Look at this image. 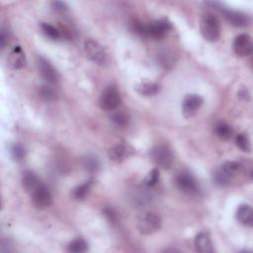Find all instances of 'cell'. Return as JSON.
Returning <instances> with one entry per match:
<instances>
[{"instance_id":"18","label":"cell","mask_w":253,"mask_h":253,"mask_svg":"<svg viewBox=\"0 0 253 253\" xmlns=\"http://www.w3.org/2000/svg\"><path fill=\"white\" fill-rule=\"evenodd\" d=\"M238 221L244 225H251L253 222V211L249 205H241L236 211Z\"/></svg>"},{"instance_id":"16","label":"cell","mask_w":253,"mask_h":253,"mask_svg":"<svg viewBox=\"0 0 253 253\" xmlns=\"http://www.w3.org/2000/svg\"><path fill=\"white\" fill-rule=\"evenodd\" d=\"M195 249L201 253H210L212 252V242L210 234L208 232L202 231L198 233L194 240Z\"/></svg>"},{"instance_id":"22","label":"cell","mask_w":253,"mask_h":253,"mask_svg":"<svg viewBox=\"0 0 253 253\" xmlns=\"http://www.w3.org/2000/svg\"><path fill=\"white\" fill-rule=\"evenodd\" d=\"M214 131H215L216 135L221 139H229L232 136V133H233L232 127L224 122L217 123L215 125Z\"/></svg>"},{"instance_id":"30","label":"cell","mask_w":253,"mask_h":253,"mask_svg":"<svg viewBox=\"0 0 253 253\" xmlns=\"http://www.w3.org/2000/svg\"><path fill=\"white\" fill-rule=\"evenodd\" d=\"M51 7L56 12H64L67 10V6L62 1H54L51 3Z\"/></svg>"},{"instance_id":"9","label":"cell","mask_w":253,"mask_h":253,"mask_svg":"<svg viewBox=\"0 0 253 253\" xmlns=\"http://www.w3.org/2000/svg\"><path fill=\"white\" fill-rule=\"evenodd\" d=\"M214 8H218L219 11L222 13L223 17L233 26L235 27H246L250 23V18L247 14L236 11V10H231V9H225L222 8L221 6H216L215 3H211Z\"/></svg>"},{"instance_id":"1","label":"cell","mask_w":253,"mask_h":253,"mask_svg":"<svg viewBox=\"0 0 253 253\" xmlns=\"http://www.w3.org/2000/svg\"><path fill=\"white\" fill-rule=\"evenodd\" d=\"M240 174L250 176L251 164L247 165V162L226 161L214 172L213 181L218 186H227L233 178Z\"/></svg>"},{"instance_id":"15","label":"cell","mask_w":253,"mask_h":253,"mask_svg":"<svg viewBox=\"0 0 253 253\" xmlns=\"http://www.w3.org/2000/svg\"><path fill=\"white\" fill-rule=\"evenodd\" d=\"M8 65L12 69H21L26 65V55L20 45H15L8 53Z\"/></svg>"},{"instance_id":"7","label":"cell","mask_w":253,"mask_h":253,"mask_svg":"<svg viewBox=\"0 0 253 253\" xmlns=\"http://www.w3.org/2000/svg\"><path fill=\"white\" fill-rule=\"evenodd\" d=\"M102 109L107 111L116 110L121 104V96L115 86L107 87L101 94L99 100Z\"/></svg>"},{"instance_id":"2","label":"cell","mask_w":253,"mask_h":253,"mask_svg":"<svg viewBox=\"0 0 253 253\" xmlns=\"http://www.w3.org/2000/svg\"><path fill=\"white\" fill-rule=\"evenodd\" d=\"M200 30L203 38L209 42H215L220 36V24L215 15L206 13L200 21Z\"/></svg>"},{"instance_id":"21","label":"cell","mask_w":253,"mask_h":253,"mask_svg":"<svg viewBox=\"0 0 253 253\" xmlns=\"http://www.w3.org/2000/svg\"><path fill=\"white\" fill-rule=\"evenodd\" d=\"M87 249H88L87 242L81 237L75 238L67 244V251L71 253H83L87 251Z\"/></svg>"},{"instance_id":"20","label":"cell","mask_w":253,"mask_h":253,"mask_svg":"<svg viewBox=\"0 0 253 253\" xmlns=\"http://www.w3.org/2000/svg\"><path fill=\"white\" fill-rule=\"evenodd\" d=\"M92 185H93L92 180H88V181H85L84 183L76 186L72 191L73 198L75 200H78V201L84 200L89 195V193L91 191V188H92Z\"/></svg>"},{"instance_id":"10","label":"cell","mask_w":253,"mask_h":253,"mask_svg":"<svg viewBox=\"0 0 253 253\" xmlns=\"http://www.w3.org/2000/svg\"><path fill=\"white\" fill-rule=\"evenodd\" d=\"M32 203L33 205L40 210H43L48 208L52 203V197L50 195V192L48 189L42 185L40 184L32 193Z\"/></svg>"},{"instance_id":"26","label":"cell","mask_w":253,"mask_h":253,"mask_svg":"<svg viewBox=\"0 0 253 253\" xmlns=\"http://www.w3.org/2000/svg\"><path fill=\"white\" fill-rule=\"evenodd\" d=\"M112 120L116 125L124 126L127 125L129 118L126 112H124L123 110H119L112 115Z\"/></svg>"},{"instance_id":"12","label":"cell","mask_w":253,"mask_h":253,"mask_svg":"<svg viewBox=\"0 0 253 253\" xmlns=\"http://www.w3.org/2000/svg\"><path fill=\"white\" fill-rule=\"evenodd\" d=\"M203 104V98L198 94H188L182 102V112L186 118H191L199 111Z\"/></svg>"},{"instance_id":"28","label":"cell","mask_w":253,"mask_h":253,"mask_svg":"<svg viewBox=\"0 0 253 253\" xmlns=\"http://www.w3.org/2000/svg\"><path fill=\"white\" fill-rule=\"evenodd\" d=\"M10 153L13 159L22 160L25 156V148L20 143H14L10 148Z\"/></svg>"},{"instance_id":"6","label":"cell","mask_w":253,"mask_h":253,"mask_svg":"<svg viewBox=\"0 0 253 253\" xmlns=\"http://www.w3.org/2000/svg\"><path fill=\"white\" fill-rule=\"evenodd\" d=\"M151 159L153 162L162 169H168L173 163V154L170 148L164 144L155 145L151 149Z\"/></svg>"},{"instance_id":"19","label":"cell","mask_w":253,"mask_h":253,"mask_svg":"<svg viewBox=\"0 0 253 253\" xmlns=\"http://www.w3.org/2000/svg\"><path fill=\"white\" fill-rule=\"evenodd\" d=\"M23 187L27 192L32 193L41 183L37 175L32 171H25L22 176Z\"/></svg>"},{"instance_id":"27","label":"cell","mask_w":253,"mask_h":253,"mask_svg":"<svg viewBox=\"0 0 253 253\" xmlns=\"http://www.w3.org/2000/svg\"><path fill=\"white\" fill-rule=\"evenodd\" d=\"M83 165L90 172H94V171L96 172L100 166L99 160L97 159V157H95L93 155H87L83 159Z\"/></svg>"},{"instance_id":"14","label":"cell","mask_w":253,"mask_h":253,"mask_svg":"<svg viewBox=\"0 0 253 253\" xmlns=\"http://www.w3.org/2000/svg\"><path fill=\"white\" fill-rule=\"evenodd\" d=\"M133 153V148L127 143H118L109 149L108 155L111 160L121 162Z\"/></svg>"},{"instance_id":"11","label":"cell","mask_w":253,"mask_h":253,"mask_svg":"<svg viewBox=\"0 0 253 253\" xmlns=\"http://www.w3.org/2000/svg\"><path fill=\"white\" fill-rule=\"evenodd\" d=\"M38 69L41 74V76L47 81L48 83H56L59 79L58 72L53 67V65L44 57L40 56L37 61Z\"/></svg>"},{"instance_id":"29","label":"cell","mask_w":253,"mask_h":253,"mask_svg":"<svg viewBox=\"0 0 253 253\" xmlns=\"http://www.w3.org/2000/svg\"><path fill=\"white\" fill-rule=\"evenodd\" d=\"M55 95H56L55 91L49 86H42L40 90L41 98H42L44 101H47V102L54 100Z\"/></svg>"},{"instance_id":"24","label":"cell","mask_w":253,"mask_h":253,"mask_svg":"<svg viewBox=\"0 0 253 253\" xmlns=\"http://www.w3.org/2000/svg\"><path fill=\"white\" fill-rule=\"evenodd\" d=\"M235 144L236 146L244 152H250L251 144L248 136L245 133H238L235 136Z\"/></svg>"},{"instance_id":"8","label":"cell","mask_w":253,"mask_h":253,"mask_svg":"<svg viewBox=\"0 0 253 253\" xmlns=\"http://www.w3.org/2000/svg\"><path fill=\"white\" fill-rule=\"evenodd\" d=\"M176 185L180 191L187 195H197L200 187L196 178L189 172H182L176 178Z\"/></svg>"},{"instance_id":"5","label":"cell","mask_w":253,"mask_h":253,"mask_svg":"<svg viewBox=\"0 0 253 253\" xmlns=\"http://www.w3.org/2000/svg\"><path fill=\"white\" fill-rule=\"evenodd\" d=\"M171 22L167 18H161L153 22L146 24L145 38H150L154 40L163 39L171 30Z\"/></svg>"},{"instance_id":"3","label":"cell","mask_w":253,"mask_h":253,"mask_svg":"<svg viewBox=\"0 0 253 253\" xmlns=\"http://www.w3.org/2000/svg\"><path fill=\"white\" fill-rule=\"evenodd\" d=\"M161 223V217L156 212L145 211L138 216L136 225L140 233L148 235L159 230Z\"/></svg>"},{"instance_id":"4","label":"cell","mask_w":253,"mask_h":253,"mask_svg":"<svg viewBox=\"0 0 253 253\" xmlns=\"http://www.w3.org/2000/svg\"><path fill=\"white\" fill-rule=\"evenodd\" d=\"M84 50L87 57L100 66H106L109 63V57L103 46L95 40L89 39L84 42Z\"/></svg>"},{"instance_id":"31","label":"cell","mask_w":253,"mask_h":253,"mask_svg":"<svg viewBox=\"0 0 253 253\" xmlns=\"http://www.w3.org/2000/svg\"><path fill=\"white\" fill-rule=\"evenodd\" d=\"M8 40V36L6 35V31L2 30L1 31V36H0V43H1V48H4L6 42Z\"/></svg>"},{"instance_id":"13","label":"cell","mask_w":253,"mask_h":253,"mask_svg":"<svg viewBox=\"0 0 253 253\" xmlns=\"http://www.w3.org/2000/svg\"><path fill=\"white\" fill-rule=\"evenodd\" d=\"M234 52L239 56H247L252 53V39L247 34H240L235 37L232 44Z\"/></svg>"},{"instance_id":"17","label":"cell","mask_w":253,"mask_h":253,"mask_svg":"<svg viewBox=\"0 0 253 253\" xmlns=\"http://www.w3.org/2000/svg\"><path fill=\"white\" fill-rule=\"evenodd\" d=\"M160 85L155 82H140L139 84L136 85L135 90L138 94L145 96V97H150V96H155L156 94L159 93L160 91Z\"/></svg>"},{"instance_id":"25","label":"cell","mask_w":253,"mask_h":253,"mask_svg":"<svg viewBox=\"0 0 253 253\" xmlns=\"http://www.w3.org/2000/svg\"><path fill=\"white\" fill-rule=\"evenodd\" d=\"M159 181V170L157 168L152 169L144 178L143 180V185L145 187L151 188L153 186H155Z\"/></svg>"},{"instance_id":"23","label":"cell","mask_w":253,"mask_h":253,"mask_svg":"<svg viewBox=\"0 0 253 253\" xmlns=\"http://www.w3.org/2000/svg\"><path fill=\"white\" fill-rule=\"evenodd\" d=\"M41 29H42V32L43 33V35L50 40L55 41V40L60 39V37H61L59 30L48 23H42Z\"/></svg>"}]
</instances>
